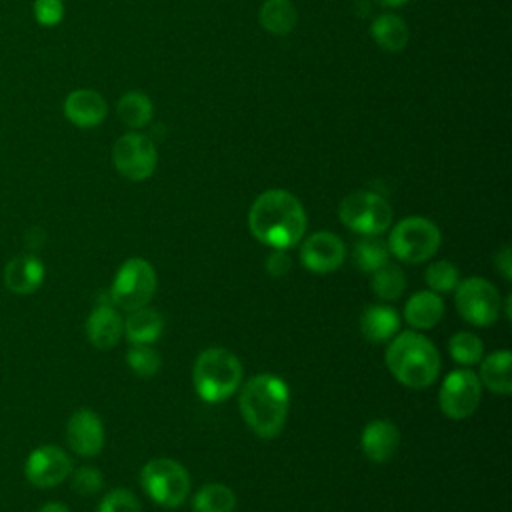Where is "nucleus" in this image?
I'll return each instance as SVG.
<instances>
[{
    "instance_id": "8",
    "label": "nucleus",
    "mask_w": 512,
    "mask_h": 512,
    "mask_svg": "<svg viewBox=\"0 0 512 512\" xmlns=\"http://www.w3.org/2000/svg\"><path fill=\"white\" fill-rule=\"evenodd\" d=\"M338 216L348 230L360 236H378L392 224L390 204L380 194L368 190L348 194L338 206Z\"/></svg>"
},
{
    "instance_id": "10",
    "label": "nucleus",
    "mask_w": 512,
    "mask_h": 512,
    "mask_svg": "<svg viewBox=\"0 0 512 512\" xmlns=\"http://www.w3.org/2000/svg\"><path fill=\"white\" fill-rule=\"evenodd\" d=\"M112 162L124 178L140 182L154 174L158 152L148 136L140 132H128L116 140L112 148Z\"/></svg>"
},
{
    "instance_id": "18",
    "label": "nucleus",
    "mask_w": 512,
    "mask_h": 512,
    "mask_svg": "<svg viewBox=\"0 0 512 512\" xmlns=\"http://www.w3.org/2000/svg\"><path fill=\"white\" fill-rule=\"evenodd\" d=\"M106 112V100L90 88L74 90L64 100V116L78 128L98 126L106 118Z\"/></svg>"
},
{
    "instance_id": "34",
    "label": "nucleus",
    "mask_w": 512,
    "mask_h": 512,
    "mask_svg": "<svg viewBox=\"0 0 512 512\" xmlns=\"http://www.w3.org/2000/svg\"><path fill=\"white\" fill-rule=\"evenodd\" d=\"M32 12H34V20L40 26H56L64 18V2L62 0H34Z\"/></svg>"
},
{
    "instance_id": "36",
    "label": "nucleus",
    "mask_w": 512,
    "mask_h": 512,
    "mask_svg": "<svg viewBox=\"0 0 512 512\" xmlns=\"http://www.w3.org/2000/svg\"><path fill=\"white\" fill-rule=\"evenodd\" d=\"M494 268L500 272V276L510 282L512 280V252L510 246H502L496 254H494Z\"/></svg>"
},
{
    "instance_id": "5",
    "label": "nucleus",
    "mask_w": 512,
    "mask_h": 512,
    "mask_svg": "<svg viewBox=\"0 0 512 512\" xmlns=\"http://www.w3.org/2000/svg\"><path fill=\"white\" fill-rule=\"evenodd\" d=\"M438 226L424 216H408L400 220L388 236V252L406 264H420L430 260L440 248Z\"/></svg>"
},
{
    "instance_id": "11",
    "label": "nucleus",
    "mask_w": 512,
    "mask_h": 512,
    "mask_svg": "<svg viewBox=\"0 0 512 512\" xmlns=\"http://www.w3.org/2000/svg\"><path fill=\"white\" fill-rule=\"evenodd\" d=\"M482 400V384L478 374L468 368L452 370L438 392V404L444 416L452 420H462L474 414Z\"/></svg>"
},
{
    "instance_id": "1",
    "label": "nucleus",
    "mask_w": 512,
    "mask_h": 512,
    "mask_svg": "<svg viewBox=\"0 0 512 512\" xmlns=\"http://www.w3.org/2000/svg\"><path fill=\"white\" fill-rule=\"evenodd\" d=\"M306 212L300 200L288 190H266L250 206V234L272 250L296 246L306 232Z\"/></svg>"
},
{
    "instance_id": "31",
    "label": "nucleus",
    "mask_w": 512,
    "mask_h": 512,
    "mask_svg": "<svg viewBox=\"0 0 512 512\" xmlns=\"http://www.w3.org/2000/svg\"><path fill=\"white\" fill-rule=\"evenodd\" d=\"M126 362L140 378H152L160 370V354L150 344H132Z\"/></svg>"
},
{
    "instance_id": "33",
    "label": "nucleus",
    "mask_w": 512,
    "mask_h": 512,
    "mask_svg": "<svg viewBox=\"0 0 512 512\" xmlns=\"http://www.w3.org/2000/svg\"><path fill=\"white\" fill-rule=\"evenodd\" d=\"M70 484H72L74 492H78L82 496H92V494L102 490L104 478H102V472L98 468L80 466V468L70 472Z\"/></svg>"
},
{
    "instance_id": "32",
    "label": "nucleus",
    "mask_w": 512,
    "mask_h": 512,
    "mask_svg": "<svg viewBox=\"0 0 512 512\" xmlns=\"http://www.w3.org/2000/svg\"><path fill=\"white\" fill-rule=\"evenodd\" d=\"M96 512H142V506L130 490L114 488L100 500Z\"/></svg>"
},
{
    "instance_id": "21",
    "label": "nucleus",
    "mask_w": 512,
    "mask_h": 512,
    "mask_svg": "<svg viewBox=\"0 0 512 512\" xmlns=\"http://www.w3.org/2000/svg\"><path fill=\"white\" fill-rule=\"evenodd\" d=\"M164 330V318L158 310L142 306L130 310L124 320V336L130 344H154Z\"/></svg>"
},
{
    "instance_id": "23",
    "label": "nucleus",
    "mask_w": 512,
    "mask_h": 512,
    "mask_svg": "<svg viewBox=\"0 0 512 512\" xmlns=\"http://www.w3.org/2000/svg\"><path fill=\"white\" fill-rule=\"evenodd\" d=\"M258 20L266 32L274 36H286L294 30L298 12L290 0H264Z\"/></svg>"
},
{
    "instance_id": "37",
    "label": "nucleus",
    "mask_w": 512,
    "mask_h": 512,
    "mask_svg": "<svg viewBox=\"0 0 512 512\" xmlns=\"http://www.w3.org/2000/svg\"><path fill=\"white\" fill-rule=\"evenodd\" d=\"M38 512H70L62 502H46Z\"/></svg>"
},
{
    "instance_id": "7",
    "label": "nucleus",
    "mask_w": 512,
    "mask_h": 512,
    "mask_svg": "<svg viewBox=\"0 0 512 512\" xmlns=\"http://www.w3.org/2000/svg\"><path fill=\"white\" fill-rule=\"evenodd\" d=\"M156 270L144 258H128L120 264L110 286V300L120 310H136L148 306L156 292Z\"/></svg>"
},
{
    "instance_id": "9",
    "label": "nucleus",
    "mask_w": 512,
    "mask_h": 512,
    "mask_svg": "<svg viewBox=\"0 0 512 512\" xmlns=\"http://www.w3.org/2000/svg\"><path fill=\"white\" fill-rule=\"evenodd\" d=\"M454 304L458 314L472 326H490L502 312L498 288L480 276L458 282L454 288Z\"/></svg>"
},
{
    "instance_id": "35",
    "label": "nucleus",
    "mask_w": 512,
    "mask_h": 512,
    "mask_svg": "<svg viewBox=\"0 0 512 512\" xmlns=\"http://www.w3.org/2000/svg\"><path fill=\"white\" fill-rule=\"evenodd\" d=\"M266 270L274 278H282L290 270V256L286 250H272L266 258Z\"/></svg>"
},
{
    "instance_id": "17",
    "label": "nucleus",
    "mask_w": 512,
    "mask_h": 512,
    "mask_svg": "<svg viewBox=\"0 0 512 512\" xmlns=\"http://www.w3.org/2000/svg\"><path fill=\"white\" fill-rule=\"evenodd\" d=\"M360 446L368 460L380 462V464L388 462L400 446V432L396 424H392L390 420H382V418L372 420L362 430Z\"/></svg>"
},
{
    "instance_id": "15",
    "label": "nucleus",
    "mask_w": 512,
    "mask_h": 512,
    "mask_svg": "<svg viewBox=\"0 0 512 512\" xmlns=\"http://www.w3.org/2000/svg\"><path fill=\"white\" fill-rule=\"evenodd\" d=\"M46 270L44 264L38 256L34 254H20L14 256L12 260L6 262L4 272H2V280L4 286L18 296H28L34 294L42 282H44Z\"/></svg>"
},
{
    "instance_id": "29",
    "label": "nucleus",
    "mask_w": 512,
    "mask_h": 512,
    "mask_svg": "<svg viewBox=\"0 0 512 512\" xmlns=\"http://www.w3.org/2000/svg\"><path fill=\"white\" fill-rule=\"evenodd\" d=\"M448 352L456 364L474 366L484 356V344L474 332H456L448 342Z\"/></svg>"
},
{
    "instance_id": "12",
    "label": "nucleus",
    "mask_w": 512,
    "mask_h": 512,
    "mask_svg": "<svg viewBox=\"0 0 512 512\" xmlns=\"http://www.w3.org/2000/svg\"><path fill=\"white\" fill-rule=\"evenodd\" d=\"M74 470L72 458L60 446L44 444L34 448L24 464L26 480L36 488H54Z\"/></svg>"
},
{
    "instance_id": "26",
    "label": "nucleus",
    "mask_w": 512,
    "mask_h": 512,
    "mask_svg": "<svg viewBox=\"0 0 512 512\" xmlns=\"http://www.w3.org/2000/svg\"><path fill=\"white\" fill-rule=\"evenodd\" d=\"M118 118L130 128H142L152 120V102L144 92L132 90L118 100Z\"/></svg>"
},
{
    "instance_id": "6",
    "label": "nucleus",
    "mask_w": 512,
    "mask_h": 512,
    "mask_svg": "<svg viewBox=\"0 0 512 512\" xmlns=\"http://www.w3.org/2000/svg\"><path fill=\"white\" fill-rule=\"evenodd\" d=\"M140 486L162 508H178L190 494L186 468L172 458L148 460L140 470Z\"/></svg>"
},
{
    "instance_id": "3",
    "label": "nucleus",
    "mask_w": 512,
    "mask_h": 512,
    "mask_svg": "<svg viewBox=\"0 0 512 512\" xmlns=\"http://www.w3.org/2000/svg\"><path fill=\"white\" fill-rule=\"evenodd\" d=\"M386 366L400 384L422 390L438 378L440 354L418 330H404L390 340L386 348Z\"/></svg>"
},
{
    "instance_id": "16",
    "label": "nucleus",
    "mask_w": 512,
    "mask_h": 512,
    "mask_svg": "<svg viewBox=\"0 0 512 512\" xmlns=\"http://www.w3.org/2000/svg\"><path fill=\"white\" fill-rule=\"evenodd\" d=\"M124 334V320L114 304L98 302L86 320V336L98 350L114 348Z\"/></svg>"
},
{
    "instance_id": "13",
    "label": "nucleus",
    "mask_w": 512,
    "mask_h": 512,
    "mask_svg": "<svg viewBox=\"0 0 512 512\" xmlns=\"http://www.w3.org/2000/svg\"><path fill=\"white\" fill-rule=\"evenodd\" d=\"M346 246L340 236L322 230L304 238L300 246V262L304 268L316 274H328L344 264Z\"/></svg>"
},
{
    "instance_id": "4",
    "label": "nucleus",
    "mask_w": 512,
    "mask_h": 512,
    "mask_svg": "<svg viewBox=\"0 0 512 512\" xmlns=\"http://www.w3.org/2000/svg\"><path fill=\"white\" fill-rule=\"evenodd\" d=\"M242 364L226 348H206L198 354L192 368V386L200 400L208 404L224 402L238 392L242 382Z\"/></svg>"
},
{
    "instance_id": "14",
    "label": "nucleus",
    "mask_w": 512,
    "mask_h": 512,
    "mask_svg": "<svg viewBox=\"0 0 512 512\" xmlns=\"http://www.w3.org/2000/svg\"><path fill=\"white\" fill-rule=\"evenodd\" d=\"M66 442L70 450L80 458H92L100 454L104 446V426L100 416L90 408H78L68 418Z\"/></svg>"
},
{
    "instance_id": "28",
    "label": "nucleus",
    "mask_w": 512,
    "mask_h": 512,
    "mask_svg": "<svg viewBox=\"0 0 512 512\" xmlns=\"http://www.w3.org/2000/svg\"><path fill=\"white\" fill-rule=\"evenodd\" d=\"M390 258L386 242L376 236H364L354 246V262L362 272H374L384 266Z\"/></svg>"
},
{
    "instance_id": "20",
    "label": "nucleus",
    "mask_w": 512,
    "mask_h": 512,
    "mask_svg": "<svg viewBox=\"0 0 512 512\" xmlns=\"http://www.w3.org/2000/svg\"><path fill=\"white\" fill-rule=\"evenodd\" d=\"M360 330L362 336L374 344L392 340L400 332V316L386 304L368 306L360 316Z\"/></svg>"
},
{
    "instance_id": "25",
    "label": "nucleus",
    "mask_w": 512,
    "mask_h": 512,
    "mask_svg": "<svg viewBox=\"0 0 512 512\" xmlns=\"http://www.w3.org/2000/svg\"><path fill=\"white\" fill-rule=\"evenodd\" d=\"M236 506V494L232 488L220 482L204 484L192 496L194 512H232Z\"/></svg>"
},
{
    "instance_id": "30",
    "label": "nucleus",
    "mask_w": 512,
    "mask_h": 512,
    "mask_svg": "<svg viewBox=\"0 0 512 512\" xmlns=\"http://www.w3.org/2000/svg\"><path fill=\"white\" fill-rule=\"evenodd\" d=\"M458 282H460V272H458L456 264H452L448 260L432 262L426 268V284L436 294L452 292L458 286Z\"/></svg>"
},
{
    "instance_id": "39",
    "label": "nucleus",
    "mask_w": 512,
    "mask_h": 512,
    "mask_svg": "<svg viewBox=\"0 0 512 512\" xmlns=\"http://www.w3.org/2000/svg\"><path fill=\"white\" fill-rule=\"evenodd\" d=\"M510 302H512V298L510 296H506V300H504V316L510 320Z\"/></svg>"
},
{
    "instance_id": "27",
    "label": "nucleus",
    "mask_w": 512,
    "mask_h": 512,
    "mask_svg": "<svg viewBox=\"0 0 512 512\" xmlns=\"http://www.w3.org/2000/svg\"><path fill=\"white\" fill-rule=\"evenodd\" d=\"M404 288H406V276L400 270V266L386 262L384 266L372 272V290L380 300L384 302L396 300L404 294Z\"/></svg>"
},
{
    "instance_id": "19",
    "label": "nucleus",
    "mask_w": 512,
    "mask_h": 512,
    "mask_svg": "<svg viewBox=\"0 0 512 512\" xmlns=\"http://www.w3.org/2000/svg\"><path fill=\"white\" fill-rule=\"evenodd\" d=\"M444 316V300L432 290L412 294L404 304V320L414 330H430Z\"/></svg>"
},
{
    "instance_id": "2",
    "label": "nucleus",
    "mask_w": 512,
    "mask_h": 512,
    "mask_svg": "<svg viewBox=\"0 0 512 512\" xmlns=\"http://www.w3.org/2000/svg\"><path fill=\"white\" fill-rule=\"evenodd\" d=\"M238 406L244 422L256 436L264 440L276 438L288 416V384L276 374H256L242 384Z\"/></svg>"
},
{
    "instance_id": "24",
    "label": "nucleus",
    "mask_w": 512,
    "mask_h": 512,
    "mask_svg": "<svg viewBox=\"0 0 512 512\" xmlns=\"http://www.w3.org/2000/svg\"><path fill=\"white\" fill-rule=\"evenodd\" d=\"M372 38L386 52H402L408 42V26L396 14H380L372 22Z\"/></svg>"
},
{
    "instance_id": "22",
    "label": "nucleus",
    "mask_w": 512,
    "mask_h": 512,
    "mask_svg": "<svg viewBox=\"0 0 512 512\" xmlns=\"http://www.w3.org/2000/svg\"><path fill=\"white\" fill-rule=\"evenodd\" d=\"M480 374L478 380L484 384L490 392L508 396L512 392V376H510V366H512V354L510 350H498L482 358L480 362Z\"/></svg>"
},
{
    "instance_id": "38",
    "label": "nucleus",
    "mask_w": 512,
    "mask_h": 512,
    "mask_svg": "<svg viewBox=\"0 0 512 512\" xmlns=\"http://www.w3.org/2000/svg\"><path fill=\"white\" fill-rule=\"evenodd\" d=\"M380 4L384 6H390V8H396V6H404L408 0H378Z\"/></svg>"
}]
</instances>
